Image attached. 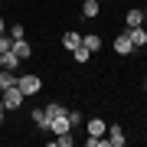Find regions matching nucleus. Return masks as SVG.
<instances>
[{
	"label": "nucleus",
	"instance_id": "nucleus-1",
	"mask_svg": "<svg viewBox=\"0 0 147 147\" xmlns=\"http://www.w3.org/2000/svg\"><path fill=\"white\" fill-rule=\"evenodd\" d=\"M23 98H26V95L20 92V85H10V88L0 92V105H3L7 111H16V108L23 105Z\"/></svg>",
	"mask_w": 147,
	"mask_h": 147
},
{
	"label": "nucleus",
	"instance_id": "nucleus-2",
	"mask_svg": "<svg viewBox=\"0 0 147 147\" xmlns=\"http://www.w3.org/2000/svg\"><path fill=\"white\" fill-rule=\"evenodd\" d=\"M16 85H20V92L23 95H39L42 92V79H39V75H16Z\"/></svg>",
	"mask_w": 147,
	"mask_h": 147
},
{
	"label": "nucleus",
	"instance_id": "nucleus-3",
	"mask_svg": "<svg viewBox=\"0 0 147 147\" xmlns=\"http://www.w3.org/2000/svg\"><path fill=\"white\" fill-rule=\"evenodd\" d=\"M111 46H115V53H118V56H131V53H137V49H134V42H131V36H127V33H118Z\"/></svg>",
	"mask_w": 147,
	"mask_h": 147
},
{
	"label": "nucleus",
	"instance_id": "nucleus-4",
	"mask_svg": "<svg viewBox=\"0 0 147 147\" xmlns=\"http://www.w3.org/2000/svg\"><path fill=\"white\" fill-rule=\"evenodd\" d=\"M124 144H127V137L121 131V124H111L108 127V147H124Z\"/></svg>",
	"mask_w": 147,
	"mask_h": 147
},
{
	"label": "nucleus",
	"instance_id": "nucleus-5",
	"mask_svg": "<svg viewBox=\"0 0 147 147\" xmlns=\"http://www.w3.org/2000/svg\"><path fill=\"white\" fill-rule=\"evenodd\" d=\"M144 20H147V13H144V10H137V7H131V10L124 13V23H127V30H131V26H144Z\"/></svg>",
	"mask_w": 147,
	"mask_h": 147
},
{
	"label": "nucleus",
	"instance_id": "nucleus-6",
	"mask_svg": "<svg viewBox=\"0 0 147 147\" xmlns=\"http://www.w3.org/2000/svg\"><path fill=\"white\" fill-rule=\"evenodd\" d=\"M13 53H16V59H20V62H23V59H30L33 56V46H30V42H26V36H23V39H13Z\"/></svg>",
	"mask_w": 147,
	"mask_h": 147
},
{
	"label": "nucleus",
	"instance_id": "nucleus-7",
	"mask_svg": "<svg viewBox=\"0 0 147 147\" xmlns=\"http://www.w3.org/2000/svg\"><path fill=\"white\" fill-rule=\"evenodd\" d=\"M127 36H131L134 49H144V46H147V30H144V26H131V30H127Z\"/></svg>",
	"mask_w": 147,
	"mask_h": 147
},
{
	"label": "nucleus",
	"instance_id": "nucleus-8",
	"mask_svg": "<svg viewBox=\"0 0 147 147\" xmlns=\"http://www.w3.org/2000/svg\"><path fill=\"white\" fill-rule=\"evenodd\" d=\"M85 131L88 134H95V137H105V118H88V124H85Z\"/></svg>",
	"mask_w": 147,
	"mask_h": 147
},
{
	"label": "nucleus",
	"instance_id": "nucleus-9",
	"mask_svg": "<svg viewBox=\"0 0 147 147\" xmlns=\"http://www.w3.org/2000/svg\"><path fill=\"white\" fill-rule=\"evenodd\" d=\"M30 115H33V124H36L39 131H49V115H46V108H33Z\"/></svg>",
	"mask_w": 147,
	"mask_h": 147
},
{
	"label": "nucleus",
	"instance_id": "nucleus-10",
	"mask_svg": "<svg viewBox=\"0 0 147 147\" xmlns=\"http://www.w3.org/2000/svg\"><path fill=\"white\" fill-rule=\"evenodd\" d=\"M0 69H20V59H16V53L13 49H7V53H0Z\"/></svg>",
	"mask_w": 147,
	"mask_h": 147
},
{
	"label": "nucleus",
	"instance_id": "nucleus-11",
	"mask_svg": "<svg viewBox=\"0 0 147 147\" xmlns=\"http://www.w3.org/2000/svg\"><path fill=\"white\" fill-rule=\"evenodd\" d=\"M49 131H53V134H69V131H72V124H69V118H65V115H59V118H53Z\"/></svg>",
	"mask_w": 147,
	"mask_h": 147
},
{
	"label": "nucleus",
	"instance_id": "nucleus-12",
	"mask_svg": "<svg viewBox=\"0 0 147 147\" xmlns=\"http://www.w3.org/2000/svg\"><path fill=\"white\" fill-rule=\"evenodd\" d=\"M62 46L72 53V49H79L82 46V33H62Z\"/></svg>",
	"mask_w": 147,
	"mask_h": 147
},
{
	"label": "nucleus",
	"instance_id": "nucleus-13",
	"mask_svg": "<svg viewBox=\"0 0 147 147\" xmlns=\"http://www.w3.org/2000/svg\"><path fill=\"white\" fill-rule=\"evenodd\" d=\"M82 46L92 49V53H98V49H101V36H95V33H82Z\"/></svg>",
	"mask_w": 147,
	"mask_h": 147
},
{
	"label": "nucleus",
	"instance_id": "nucleus-14",
	"mask_svg": "<svg viewBox=\"0 0 147 147\" xmlns=\"http://www.w3.org/2000/svg\"><path fill=\"white\" fill-rule=\"evenodd\" d=\"M10 85H16V72L13 69H0V92L10 88Z\"/></svg>",
	"mask_w": 147,
	"mask_h": 147
},
{
	"label": "nucleus",
	"instance_id": "nucleus-15",
	"mask_svg": "<svg viewBox=\"0 0 147 147\" xmlns=\"http://www.w3.org/2000/svg\"><path fill=\"white\" fill-rule=\"evenodd\" d=\"M98 10H101V0H85L82 3V16H88V20L98 16Z\"/></svg>",
	"mask_w": 147,
	"mask_h": 147
},
{
	"label": "nucleus",
	"instance_id": "nucleus-16",
	"mask_svg": "<svg viewBox=\"0 0 147 147\" xmlns=\"http://www.w3.org/2000/svg\"><path fill=\"white\" fill-rule=\"evenodd\" d=\"M65 105H59V101H49V105H46V115H49V124H53V118H59V115H65Z\"/></svg>",
	"mask_w": 147,
	"mask_h": 147
},
{
	"label": "nucleus",
	"instance_id": "nucleus-17",
	"mask_svg": "<svg viewBox=\"0 0 147 147\" xmlns=\"http://www.w3.org/2000/svg\"><path fill=\"white\" fill-rule=\"evenodd\" d=\"M92 56H95V53H92V49H85V46H79V49H72V59H75V62H79V65H82V62H88Z\"/></svg>",
	"mask_w": 147,
	"mask_h": 147
},
{
	"label": "nucleus",
	"instance_id": "nucleus-18",
	"mask_svg": "<svg viewBox=\"0 0 147 147\" xmlns=\"http://www.w3.org/2000/svg\"><path fill=\"white\" fill-rule=\"evenodd\" d=\"M7 33H10V39H23V36H26V30H23L20 23H13V26H7Z\"/></svg>",
	"mask_w": 147,
	"mask_h": 147
},
{
	"label": "nucleus",
	"instance_id": "nucleus-19",
	"mask_svg": "<svg viewBox=\"0 0 147 147\" xmlns=\"http://www.w3.org/2000/svg\"><path fill=\"white\" fill-rule=\"evenodd\" d=\"M56 144H59V147H72V144H75L72 131H69V134H56Z\"/></svg>",
	"mask_w": 147,
	"mask_h": 147
},
{
	"label": "nucleus",
	"instance_id": "nucleus-20",
	"mask_svg": "<svg viewBox=\"0 0 147 147\" xmlns=\"http://www.w3.org/2000/svg\"><path fill=\"white\" fill-rule=\"evenodd\" d=\"M65 118H69V124H72V127L82 124V111H65Z\"/></svg>",
	"mask_w": 147,
	"mask_h": 147
},
{
	"label": "nucleus",
	"instance_id": "nucleus-21",
	"mask_svg": "<svg viewBox=\"0 0 147 147\" xmlns=\"http://www.w3.org/2000/svg\"><path fill=\"white\" fill-rule=\"evenodd\" d=\"M3 33H7V23H3V16H0V36H3Z\"/></svg>",
	"mask_w": 147,
	"mask_h": 147
},
{
	"label": "nucleus",
	"instance_id": "nucleus-22",
	"mask_svg": "<svg viewBox=\"0 0 147 147\" xmlns=\"http://www.w3.org/2000/svg\"><path fill=\"white\" fill-rule=\"evenodd\" d=\"M3 111H7V108H3V105H0V124H3Z\"/></svg>",
	"mask_w": 147,
	"mask_h": 147
},
{
	"label": "nucleus",
	"instance_id": "nucleus-23",
	"mask_svg": "<svg viewBox=\"0 0 147 147\" xmlns=\"http://www.w3.org/2000/svg\"><path fill=\"white\" fill-rule=\"evenodd\" d=\"M144 92H147V82H144Z\"/></svg>",
	"mask_w": 147,
	"mask_h": 147
}]
</instances>
